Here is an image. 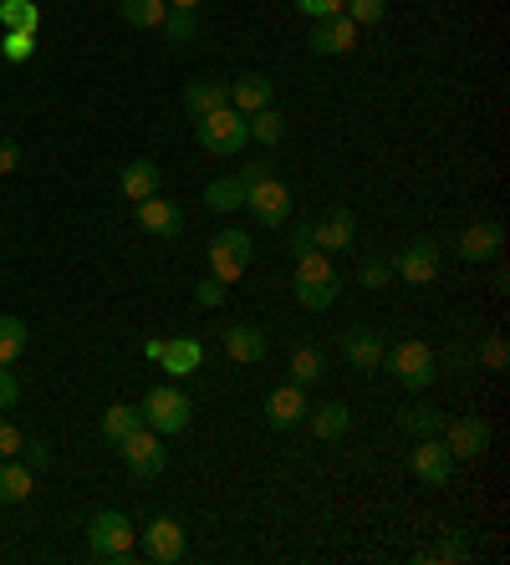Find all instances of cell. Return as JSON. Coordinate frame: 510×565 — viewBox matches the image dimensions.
Listing matches in <instances>:
<instances>
[{
  "mask_svg": "<svg viewBox=\"0 0 510 565\" xmlns=\"http://www.w3.org/2000/svg\"><path fill=\"white\" fill-rule=\"evenodd\" d=\"M291 290H296V301L307 306V311H327V306L342 296V276H337L332 255H322V250L296 255V280H291Z\"/></svg>",
  "mask_w": 510,
  "mask_h": 565,
  "instance_id": "cell-1",
  "label": "cell"
},
{
  "mask_svg": "<svg viewBox=\"0 0 510 565\" xmlns=\"http://www.w3.org/2000/svg\"><path fill=\"white\" fill-rule=\"evenodd\" d=\"M138 413H144V423L159 438H174V434H184V428H189V418H194V403H189L184 387L163 382V387H148V397L138 403Z\"/></svg>",
  "mask_w": 510,
  "mask_h": 565,
  "instance_id": "cell-2",
  "label": "cell"
},
{
  "mask_svg": "<svg viewBox=\"0 0 510 565\" xmlns=\"http://www.w3.org/2000/svg\"><path fill=\"white\" fill-rule=\"evenodd\" d=\"M87 545H93L97 561H128L138 551V530L123 510H97L87 520Z\"/></svg>",
  "mask_w": 510,
  "mask_h": 565,
  "instance_id": "cell-3",
  "label": "cell"
},
{
  "mask_svg": "<svg viewBox=\"0 0 510 565\" xmlns=\"http://www.w3.org/2000/svg\"><path fill=\"white\" fill-rule=\"evenodd\" d=\"M194 138H200L204 153L235 158L245 143H251V128H245V113H235V107H220V113H204V118H194Z\"/></svg>",
  "mask_w": 510,
  "mask_h": 565,
  "instance_id": "cell-4",
  "label": "cell"
},
{
  "mask_svg": "<svg viewBox=\"0 0 510 565\" xmlns=\"http://www.w3.org/2000/svg\"><path fill=\"white\" fill-rule=\"evenodd\" d=\"M383 367L399 377V387H408V393H424L434 377H439V356H434L429 342H399L393 352H383Z\"/></svg>",
  "mask_w": 510,
  "mask_h": 565,
  "instance_id": "cell-5",
  "label": "cell"
},
{
  "mask_svg": "<svg viewBox=\"0 0 510 565\" xmlns=\"http://www.w3.org/2000/svg\"><path fill=\"white\" fill-rule=\"evenodd\" d=\"M204 260H210V276L225 280V286H235L255 260V239L245 235V230H220V235L204 245Z\"/></svg>",
  "mask_w": 510,
  "mask_h": 565,
  "instance_id": "cell-6",
  "label": "cell"
},
{
  "mask_svg": "<svg viewBox=\"0 0 510 565\" xmlns=\"http://www.w3.org/2000/svg\"><path fill=\"white\" fill-rule=\"evenodd\" d=\"M245 210H251V220L261 230H281V224H291V189L276 173H266L261 184L245 189Z\"/></svg>",
  "mask_w": 510,
  "mask_h": 565,
  "instance_id": "cell-7",
  "label": "cell"
},
{
  "mask_svg": "<svg viewBox=\"0 0 510 565\" xmlns=\"http://www.w3.org/2000/svg\"><path fill=\"white\" fill-rule=\"evenodd\" d=\"M138 545H144V555L153 565H179L184 551H189V535H184V525H179L174 514H153V520L138 530Z\"/></svg>",
  "mask_w": 510,
  "mask_h": 565,
  "instance_id": "cell-8",
  "label": "cell"
},
{
  "mask_svg": "<svg viewBox=\"0 0 510 565\" xmlns=\"http://www.w3.org/2000/svg\"><path fill=\"white\" fill-rule=\"evenodd\" d=\"M123 463H128V473H138V479H159L163 463H169V448H163V438L153 434V428H134V434L118 444Z\"/></svg>",
  "mask_w": 510,
  "mask_h": 565,
  "instance_id": "cell-9",
  "label": "cell"
},
{
  "mask_svg": "<svg viewBox=\"0 0 510 565\" xmlns=\"http://www.w3.org/2000/svg\"><path fill=\"white\" fill-rule=\"evenodd\" d=\"M311 245L322 255H342V250H358V214L348 204H332L322 220H311Z\"/></svg>",
  "mask_w": 510,
  "mask_h": 565,
  "instance_id": "cell-10",
  "label": "cell"
},
{
  "mask_svg": "<svg viewBox=\"0 0 510 565\" xmlns=\"http://www.w3.org/2000/svg\"><path fill=\"white\" fill-rule=\"evenodd\" d=\"M408 469H414L418 484H429V489H444L449 484V473H455V454L444 448V438H418L414 454H408Z\"/></svg>",
  "mask_w": 510,
  "mask_h": 565,
  "instance_id": "cell-11",
  "label": "cell"
},
{
  "mask_svg": "<svg viewBox=\"0 0 510 565\" xmlns=\"http://www.w3.org/2000/svg\"><path fill=\"white\" fill-rule=\"evenodd\" d=\"M389 265L403 286H434V280H439V245H434V239H414V245H403L399 260H389Z\"/></svg>",
  "mask_w": 510,
  "mask_h": 565,
  "instance_id": "cell-12",
  "label": "cell"
},
{
  "mask_svg": "<svg viewBox=\"0 0 510 565\" xmlns=\"http://www.w3.org/2000/svg\"><path fill=\"white\" fill-rule=\"evenodd\" d=\"M134 214H138V224H144L153 239H179L184 235V210H179L174 199L148 194V199H138L134 204Z\"/></svg>",
  "mask_w": 510,
  "mask_h": 565,
  "instance_id": "cell-13",
  "label": "cell"
},
{
  "mask_svg": "<svg viewBox=\"0 0 510 565\" xmlns=\"http://www.w3.org/2000/svg\"><path fill=\"white\" fill-rule=\"evenodd\" d=\"M307 46H311V56H342V52H352V46H358V26H352L342 11L322 15V21H311Z\"/></svg>",
  "mask_w": 510,
  "mask_h": 565,
  "instance_id": "cell-14",
  "label": "cell"
},
{
  "mask_svg": "<svg viewBox=\"0 0 510 565\" xmlns=\"http://www.w3.org/2000/svg\"><path fill=\"white\" fill-rule=\"evenodd\" d=\"M439 434H444V448L455 454V463L459 459H480L485 448H490V423L485 418H455V423H444Z\"/></svg>",
  "mask_w": 510,
  "mask_h": 565,
  "instance_id": "cell-15",
  "label": "cell"
},
{
  "mask_svg": "<svg viewBox=\"0 0 510 565\" xmlns=\"http://www.w3.org/2000/svg\"><path fill=\"white\" fill-rule=\"evenodd\" d=\"M307 387L301 382H281V387H270L266 397V423L270 428H296V423H307Z\"/></svg>",
  "mask_w": 510,
  "mask_h": 565,
  "instance_id": "cell-16",
  "label": "cell"
},
{
  "mask_svg": "<svg viewBox=\"0 0 510 565\" xmlns=\"http://www.w3.org/2000/svg\"><path fill=\"white\" fill-rule=\"evenodd\" d=\"M500 250H506V230H500L496 220H485V224H470V230H465V235H459V260H470V265L500 260Z\"/></svg>",
  "mask_w": 510,
  "mask_h": 565,
  "instance_id": "cell-17",
  "label": "cell"
},
{
  "mask_svg": "<svg viewBox=\"0 0 510 565\" xmlns=\"http://www.w3.org/2000/svg\"><path fill=\"white\" fill-rule=\"evenodd\" d=\"M225 352H230L235 367H255V362L270 352V342H266V331L255 327V321H235V327L225 331Z\"/></svg>",
  "mask_w": 510,
  "mask_h": 565,
  "instance_id": "cell-18",
  "label": "cell"
},
{
  "mask_svg": "<svg viewBox=\"0 0 510 565\" xmlns=\"http://www.w3.org/2000/svg\"><path fill=\"white\" fill-rule=\"evenodd\" d=\"M383 352H389V347L378 342V331H368V327L342 331V356H348V367L378 372V367H383Z\"/></svg>",
  "mask_w": 510,
  "mask_h": 565,
  "instance_id": "cell-19",
  "label": "cell"
},
{
  "mask_svg": "<svg viewBox=\"0 0 510 565\" xmlns=\"http://www.w3.org/2000/svg\"><path fill=\"white\" fill-rule=\"evenodd\" d=\"M220 107H230V82H220V77L184 82V113L189 118H204V113H220Z\"/></svg>",
  "mask_w": 510,
  "mask_h": 565,
  "instance_id": "cell-20",
  "label": "cell"
},
{
  "mask_svg": "<svg viewBox=\"0 0 510 565\" xmlns=\"http://www.w3.org/2000/svg\"><path fill=\"white\" fill-rule=\"evenodd\" d=\"M159 367L169 372V377H194V372L204 367V347L194 342V337H169V342H163Z\"/></svg>",
  "mask_w": 510,
  "mask_h": 565,
  "instance_id": "cell-21",
  "label": "cell"
},
{
  "mask_svg": "<svg viewBox=\"0 0 510 565\" xmlns=\"http://www.w3.org/2000/svg\"><path fill=\"white\" fill-rule=\"evenodd\" d=\"M230 107L235 113H261V107H270V77L266 72H245V77H235L230 82Z\"/></svg>",
  "mask_w": 510,
  "mask_h": 565,
  "instance_id": "cell-22",
  "label": "cell"
},
{
  "mask_svg": "<svg viewBox=\"0 0 510 565\" xmlns=\"http://www.w3.org/2000/svg\"><path fill=\"white\" fill-rule=\"evenodd\" d=\"M159 184H163V169L153 163V158H134L128 169L118 173V189H123V199H148V194H159Z\"/></svg>",
  "mask_w": 510,
  "mask_h": 565,
  "instance_id": "cell-23",
  "label": "cell"
},
{
  "mask_svg": "<svg viewBox=\"0 0 510 565\" xmlns=\"http://www.w3.org/2000/svg\"><path fill=\"white\" fill-rule=\"evenodd\" d=\"M307 418H311V434L322 438V444H342V438L352 434L348 403H322V408H307Z\"/></svg>",
  "mask_w": 510,
  "mask_h": 565,
  "instance_id": "cell-24",
  "label": "cell"
},
{
  "mask_svg": "<svg viewBox=\"0 0 510 565\" xmlns=\"http://www.w3.org/2000/svg\"><path fill=\"white\" fill-rule=\"evenodd\" d=\"M204 210H215V214L245 210V184H241V173H220V179H210V184H204Z\"/></svg>",
  "mask_w": 510,
  "mask_h": 565,
  "instance_id": "cell-25",
  "label": "cell"
},
{
  "mask_svg": "<svg viewBox=\"0 0 510 565\" xmlns=\"http://www.w3.org/2000/svg\"><path fill=\"white\" fill-rule=\"evenodd\" d=\"M31 463H15V459H0V504H21L31 500Z\"/></svg>",
  "mask_w": 510,
  "mask_h": 565,
  "instance_id": "cell-26",
  "label": "cell"
},
{
  "mask_svg": "<svg viewBox=\"0 0 510 565\" xmlns=\"http://www.w3.org/2000/svg\"><path fill=\"white\" fill-rule=\"evenodd\" d=\"M134 428H144V413H138V403H113V408L103 413V438H108L113 448L134 434Z\"/></svg>",
  "mask_w": 510,
  "mask_h": 565,
  "instance_id": "cell-27",
  "label": "cell"
},
{
  "mask_svg": "<svg viewBox=\"0 0 510 565\" xmlns=\"http://www.w3.org/2000/svg\"><path fill=\"white\" fill-rule=\"evenodd\" d=\"M118 11L134 31H159L163 15H169V6H163V0H118Z\"/></svg>",
  "mask_w": 510,
  "mask_h": 565,
  "instance_id": "cell-28",
  "label": "cell"
},
{
  "mask_svg": "<svg viewBox=\"0 0 510 565\" xmlns=\"http://www.w3.org/2000/svg\"><path fill=\"white\" fill-rule=\"evenodd\" d=\"M286 367H291V382L311 387V382H322V377H327V352H322V347H296Z\"/></svg>",
  "mask_w": 510,
  "mask_h": 565,
  "instance_id": "cell-29",
  "label": "cell"
},
{
  "mask_svg": "<svg viewBox=\"0 0 510 565\" xmlns=\"http://www.w3.org/2000/svg\"><path fill=\"white\" fill-rule=\"evenodd\" d=\"M31 342V327L21 321V316H0V367H11L15 356L26 352Z\"/></svg>",
  "mask_w": 510,
  "mask_h": 565,
  "instance_id": "cell-30",
  "label": "cell"
},
{
  "mask_svg": "<svg viewBox=\"0 0 510 565\" xmlns=\"http://www.w3.org/2000/svg\"><path fill=\"white\" fill-rule=\"evenodd\" d=\"M399 428H403V434H414V438H434L444 428V413L429 408V403H414V408L399 413Z\"/></svg>",
  "mask_w": 510,
  "mask_h": 565,
  "instance_id": "cell-31",
  "label": "cell"
},
{
  "mask_svg": "<svg viewBox=\"0 0 510 565\" xmlns=\"http://www.w3.org/2000/svg\"><path fill=\"white\" fill-rule=\"evenodd\" d=\"M245 128H251V143H266V148H276L286 138V118L276 113V107H261V113H251V118H245Z\"/></svg>",
  "mask_w": 510,
  "mask_h": 565,
  "instance_id": "cell-32",
  "label": "cell"
},
{
  "mask_svg": "<svg viewBox=\"0 0 510 565\" xmlns=\"http://www.w3.org/2000/svg\"><path fill=\"white\" fill-rule=\"evenodd\" d=\"M0 26L6 31H36L41 11L31 6V0H0Z\"/></svg>",
  "mask_w": 510,
  "mask_h": 565,
  "instance_id": "cell-33",
  "label": "cell"
},
{
  "mask_svg": "<svg viewBox=\"0 0 510 565\" xmlns=\"http://www.w3.org/2000/svg\"><path fill=\"white\" fill-rule=\"evenodd\" d=\"M159 31L174 41V46H184V41H194V31H200V15H194V11H174V6H169V15H163Z\"/></svg>",
  "mask_w": 510,
  "mask_h": 565,
  "instance_id": "cell-34",
  "label": "cell"
},
{
  "mask_svg": "<svg viewBox=\"0 0 510 565\" xmlns=\"http://www.w3.org/2000/svg\"><path fill=\"white\" fill-rule=\"evenodd\" d=\"M342 15L352 26H378L389 15V0H342Z\"/></svg>",
  "mask_w": 510,
  "mask_h": 565,
  "instance_id": "cell-35",
  "label": "cell"
},
{
  "mask_svg": "<svg viewBox=\"0 0 510 565\" xmlns=\"http://www.w3.org/2000/svg\"><path fill=\"white\" fill-rule=\"evenodd\" d=\"M475 362H480V367H490V372H506V367H510L506 337H500V331H490V337L480 342V352H475Z\"/></svg>",
  "mask_w": 510,
  "mask_h": 565,
  "instance_id": "cell-36",
  "label": "cell"
},
{
  "mask_svg": "<svg viewBox=\"0 0 510 565\" xmlns=\"http://www.w3.org/2000/svg\"><path fill=\"white\" fill-rule=\"evenodd\" d=\"M418 561H470V540H465V535H444L439 545L418 551Z\"/></svg>",
  "mask_w": 510,
  "mask_h": 565,
  "instance_id": "cell-37",
  "label": "cell"
},
{
  "mask_svg": "<svg viewBox=\"0 0 510 565\" xmlns=\"http://www.w3.org/2000/svg\"><path fill=\"white\" fill-rule=\"evenodd\" d=\"M389 280H393V265L383 260V255H368V260L358 265V286L363 290H383Z\"/></svg>",
  "mask_w": 510,
  "mask_h": 565,
  "instance_id": "cell-38",
  "label": "cell"
},
{
  "mask_svg": "<svg viewBox=\"0 0 510 565\" xmlns=\"http://www.w3.org/2000/svg\"><path fill=\"white\" fill-rule=\"evenodd\" d=\"M0 52H6V62H26V56L36 52V31H6Z\"/></svg>",
  "mask_w": 510,
  "mask_h": 565,
  "instance_id": "cell-39",
  "label": "cell"
},
{
  "mask_svg": "<svg viewBox=\"0 0 510 565\" xmlns=\"http://www.w3.org/2000/svg\"><path fill=\"white\" fill-rule=\"evenodd\" d=\"M194 306H200V311H220V306H225V280L204 276L200 286H194Z\"/></svg>",
  "mask_w": 510,
  "mask_h": 565,
  "instance_id": "cell-40",
  "label": "cell"
},
{
  "mask_svg": "<svg viewBox=\"0 0 510 565\" xmlns=\"http://www.w3.org/2000/svg\"><path fill=\"white\" fill-rule=\"evenodd\" d=\"M21 454H26V463H31V473L36 469H46V463H52V444H46V438H21Z\"/></svg>",
  "mask_w": 510,
  "mask_h": 565,
  "instance_id": "cell-41",
  "label": "cell"
},
{
  "mask_svg": "<svg viewBox=\"0 0 510 565\" xmlns=\"http://www.w3.org/2000/svg\"><path fill=\"white\" fill-rule=\"evenodd\" d=\"M301 15H311V21H322V15H337L342 11V0H291Z\"/></svg>",
  "mask_w": 510,
  "mask_h": 565,
  "instance_id": "cell-42",
  "label": "cell"
},
{
  "mask_svg": "<svg viewBox=\"0 0 510 565\" xmlns=\"http://www.w3.org/2000/svg\"><path fill=\"white\" fill-rule=\"evenodd\" d=\"M15 454H21V428L0 418V459H15Z\"/></svg>",
  "mask_w": 510,
  "mask_h": 565,
  "instance_id": "cell-43",
  "label": "cell"
},
{
  "mask_svg": "<svg viewBox=\"0 0 510 565\" xmlns=\"http://www.w3.org/2000/svg\"><path fill=\"white\" fill-rule=\"evenodd\" d=\"M15 403H21V382L11 367H0V408H15Z\"/></svg>",
  "mask_w": 510,
  "mask_h": 565,
  "instance_id": "cell-44",
  "label": "cell"
},
{
  "mask_svg": "<svg viewBox=\"0 0 510 565\" xmlns=\"http://www.w3.org/2000/svg\"><path fill=\"white\" fill-rule=\"evenodd\" d=\"M286 250H291V255L317 250V245H311V224H291V235H286Z\"/></svg>",
  "mask_w": 510,
  "mask_h": 565,
  "instance_id": "cell-45",
  "label": "cell"
},
{
  "mask_svg": "<svg viewBox=\"0 0 510 565\" xmlns=\"http://www.w3.org/2000/svg\"><path fill=\"white\" fill-rule=\"evenodd\" d=\"M21 169V143L15 138H0V173H15Z\"/></svg>",
  "mask_w": 510,
  "mask_h": 565,
  "instance_id": "cell-46",
  "label": "cell"
},
{
  "mask_svg": "<svg viewBox=\"0 0 510 565\" xmlns=\"http://www.w3.org/2000/svg\"><path fill=\"white\" fill-rule=\"evenodd\" d=\"M266 173H270L266 163H245V169H241V184L251 189V184H261V179H266Z\"/></svg>",
  "mask_w": 510,
  "mask_h": 565,
  "instance_id": "cell-47",
  "label": "cell"
},
{
  "mask_svg": "<svg viewBox=\"0 0 510 565\" xmlns=\"http://www.w3.org/2000/svg\"><path fill=\"white\" fill-rule=\"evenodd\" d=\"M444 362H449V372H465V367H470V362H475V356H470V352H449V356H444Z\"/></svg>",
  "mask_w": 510,
  "mask_h": 565,
  "instance_id": "cell-48",
  "label": "cell"
},
{
  "mask_svg": "<svg viewBox=\"0 0 510 565\" xmlns=\"http://www.w3.org/2000/svg\"><path fill=\"white\" fill-rule=\"evenodd\" d=\"M144 356H148V362H159V356H163V337H148V342H144Z\"/></svg>",
  "mask_w": 510,
  "mask_h": 565,
  "instance_id": "cell-49",
  "label": "cell"
},
{
  "mask_svg": "<svg viewBox=\"0 0 510 565\" xmlns=\"http://www.w3.org/2000/svg\"><path fill=\"white\" fill-rule=\"evenodd\" d=\"M163 6H174V11H200V0H163Z\"/></svg>",
  "mask_w": 510,
  "mask_h": 565,
  "instance_id": "cell-50",
  "label": "cell"
}]
</instances>
